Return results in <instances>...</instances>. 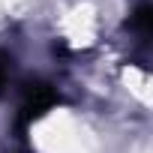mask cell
Segmentation results:
<instances>
[{
	"mask_svg": "<svg viewBox=\"0 0 153 153\" xmlns=\"http://www.w3.org/2000/svg\"><path fill=\"white\" fill-rule=\"evenodd\" d=\"M129 27H132V30H138L141 36H147V33H150V6H138V12L132 15Z\"/></svg>",
	"mask_w": 153,
	"mask_h": 153,
	"instance_id": "cell-1",
	"label": "cell"
},
{
	"mask_svg": "<svg viewBox=\"0 0 153 153\" xmlns=\"http://www.w3.org/2000/svg\"><path fill=\"white\" fill-rule=\"evenodd\" d=\"M3 81H6V57L0 54V87H3Z\"/></svg>",
	"mask_w": 153,
	"mask_h": 153,
	"instance_id": "cell-2",
	"label": "cell"
}]
</instances>
